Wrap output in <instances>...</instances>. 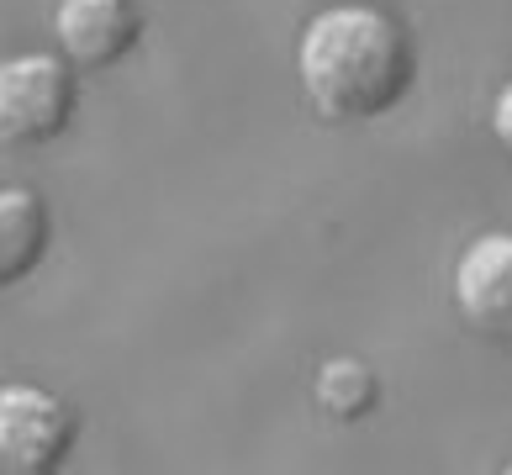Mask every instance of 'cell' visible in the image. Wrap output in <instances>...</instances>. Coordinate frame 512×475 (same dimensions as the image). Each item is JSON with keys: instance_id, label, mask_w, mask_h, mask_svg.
Instances as JSON below:
<instances>
[{"instance_id": "1", "label": "cell", "mask_w": 512, "mask_h": 475, "mask_svg": "<svg viewBox=\"0 0 512 475\" xmlns=\"http://www.w3.org/2000/svg\"><path fill=\"white\" fill-rule=\"evenodd\" d=\"M296 69L322 117L365 122L402 101L412 80V43L381 6H328L301 32Z\"/></svg>"}, {"instance_id": "2", "label": "cell", "mask_w": 512, "mask_h": 475, "mask_svg": "<svg viewBox=\"0 0 512 475\" xmlns=\"http://www.w3.org/2000/svg\"><path fill=\"white\" fill-rule=\"evenodd\" d=\"M74 117V74L53 53H16L0 64V143H48Z\"/></svg>"}, {"instance_id": "3", "label": "cell", "mask_w": 512, "mask_h": 475, "mask_svg": "<svg viewBox=\"0 0 512 475\" xmlns=\"http://www.w3.org/2000/svg\"><path fill=\"white\" fill-rule=\"evenodd\" d=\"M74 412L43 386H0V470L48 475L74 449Z\"/></svg>"}, {"instance_id": "4", "label": "cell", "mask_w": 512, "mask_h": 475, "mask_svg": "<svg viewBox=\"0 0 512 475\" xmlns=\"http://www.w3.org/2000/svg\"><path fill=\"white\" fill-rule=\"evenodd\" d=\"M454 307L481 338L512 344V233H486L460 254Z\"/></svg>"}, {"instance_id": "5", "label": "cell", "mask_w": 512, "mask_h": 475, "mask_svg": "<svg viewBox=\"0 0 512 475\" xmlns=\"http://www.w3.org/2000/svg\"><path fill=\"white\" fill-rule=\"evenodd\" d=\"M53 32H59V48L69 64L111 69L132 53V43L143 32V16L132 0H59Z\"/></svg>"}, {"instance_id": "6", "label": "cell", "mask_w": 512, "mask_h": 475, "mask_svg": "<svg viewBox=\"0 0 512 475\" xmlns=\"http://www.w3.org/2000/svg\"><path fill=\"white\" fill-rule=\"evenodd\" d=\"M48 206L22 185H6L0 190V291L16 280H27L48 254Z\"/></svg>"}, {"instance_id": "7", "label": "cell", "mask_w": 512, "mask_h": 475, "mask_svg": "<svg viewBox=\"0 0 512 475\" xmlns=\"http://www.w3.org/2000/svg\"><path fill=\"white\" fill-rule=\"evenodd\" d=\"M317 402H322V412L354 423V417H365L381 402V380L359 365V359H328V365L317 370Z\"/></svg>"}, {"instance_id": "8", "label": "cell", "mask_w": 512, "mask_h": 475, "mask_svg": "<svg viewBox=\"0 0 512 475\" xmlns=\"http://www.w3.org/2000/svg\"><path fill=\"white\" fill-rule=\"evenodd\" d=\"M491 127H497V143L507 148V159H512V85L497 95V111H491Z\"/></svg>"}]
</instances>
